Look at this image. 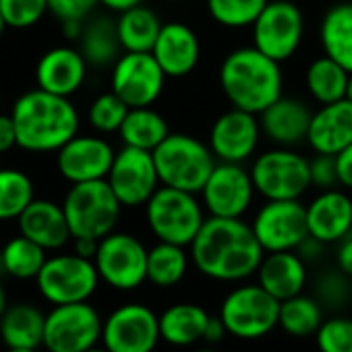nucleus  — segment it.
Here are the masks:
<instances>
[{"label":"nucleus","instance_id":"79ce46f5","mask_svg":"<svg viewBox=\"0 0 352 352\" xmlns=\"http://www.w3.org/2000/svg\"><path fill=\"white\" fill-rule=\"evenodd\" d=\"M315 340L319 352H352V319L342 315L323 319Z\"/></svg>","mask_w":352,"mask_h":352},{"label":"nucleus","instance_id":"3c124183","mask_svg":"<svg viewBox=\"0 0 352 352\" xmlns=\"http://www.w3.org/2000/svg\"><path fill=\"white\" fill-rule=\"evenodd\" d=\"M98 245H100V241H96V239H85V236L73 239V253H77L85 259H94L98 253Z\"/></svg>","mask_w":352,"mask_h":352},{"label":"nucleus","instance_id":"8fccbe9b","mask_svg":"<svg viewBox=\"0 0 352 352\" xmlns=\"http://www.w3.org/2000/svg\"><path fill=\"white\" fill-rule=\"evenodd\" d=\"M226 336H228V331H226V325L220 319V315H212V319L208 323V329H206V336H204V342L214 346V344H220Z\"/></svg>","mask_w":352,"mask_h":352},{"label":"nucleus","instance_id":"864d4df0","mask_svg":"<svg viewBox=\"0 0 352 352\" xmlns=\"http://www.w3.org/2000/svg\"><path fill=\"white\" fill-rule=\"evenodd\" d=\"M83 28H85V21H63L60 23V30L67 40H79L83 34Z\"/></svg>","mask_w":352,"mask_h":352},{"label":"nucleus","instance_id":"c9c22d12","mask_svg":"<svg viewBox=\"0 0 352 352\" xmlns=\"http://www.w3.org/2000/svg\"><path fill=\"white\" fill-rule=\"evenodd\" d=\"M321 323H323V307L315 296H307L300 292L280 302L278 327H282L286 333L294 338L315 336Z\"/></svg>","mask_w":352,"mask_h":352},{"label":"nucleus","instance_id":"58836bf2","mask_svg":"<svg viewBox=\"0 0 352 352\" xmlns=\"http://www.w3.org/2000/svg\"><path fill=\"white\" fill-rule=\"evenodd\" d=\"M129 106L124 100H120L112 89L98 96L89 110H87V120L94 126V131L102 133V135H110V133H118L126 114H129Z\"/></svg>","mask_w":352,"mask_h":352},{"label":"nucleus","instance_id":"e433bc0d","mask_svg":"<svg viewBox=\"0 0 352 352\" xmlns=\"http://www.w3.org/2000/svg\"><path fill=\"white\" fill-rule=\"evenodd\" d=\"M34 199V183L23 170L0 168V222L17 220Z\"/></svg>","mask_w":352,"mask_h":352},{"label":"nucleus","instance_id":"cd10ccee","mask_svg":"<svg viewBox=\"0 0 352 352\" xmlns=\"http://www.w3.org/2000/svg\"><path fill=\"white\" fill-rule=\"evenodd\" d=\"M46 315L32 302H15L0 317V340L7 348H40L44 346Z\"/></svg>","mask_w":352,"mask_h":352},{"label":"nucleus","instance_id":"f8f14e48","mask_svg":"<svg viewBox=\"0 0 352 352\" xmlns=\"http://www.w3.org/2000/svg\"><path fill=\"white\" fill-rule=\"evenodd\" d=\"M253 46L265 56L284 63L296 54L305 38V15L290 0H270L251 25Z\"/></svg>","mask_w":352,"mask_h":352},{"label":"nucleus","instance_id":"dca6fc26","mask_svg":"<svg viewBox=\"0 0 352 352\" xmlns=\"http://www.w3.org/2000/svg\"><path fill=\"white\" fill-rule=\"evenodd\" d=\"M199 195L208 216L243 218L251 210L257 191L249 168L243 164L218 162Z\"/></svg>","mask_w":352,"mask_h":352},{"label":"nucleus","instance_id":"37998d69","mask_svg":"<svg viewBox=\"0 0 352 352\" xmlns=\"http://www.w3.org/2000/svg\"><path fill=\"white\" fill-rule=\"evenodd\" d=\"M309 170H311V187H315L319 191L340 187L336 155L315 153V157L309 160Z\"/></svg>","mask_w":352,"mask_h":352},{"label":"nucleus","instance_id":"6e6552de","mask_svg":"<svg viewBox=\"0 0 352 352\" xmlns=\"http://www.w3.org/2000/svg\"><path fill=\"white\" fill-rule=\"evenodd\" d=\"M218 315L224 321L228 336L259 340L278 327L280 300L257 282L239 284L224 296Z\"/></svg>","mask_w":352,"mask_h":352},{"label":"nucleus","instance_id":"b1692460","mask_svg":"<svg viewBox=\"0 0 352 352\" xmlns=\"http://www.w3.org/2000/svg\"><path fill=\"white\" fill-rule=\"evenodd\" d=\"M19 234L32 239L46 251H58L73 241L63 204L50 199H34L17 218Z\"/></svg>","mask_w":352,"mask_h":352},{"label":"nucleus","instance_id":"4468645a","mask_svg":"<svg viewBox=\"0 0 352 352\" xmlns=\"http://www.w3.org/2000/svg\"><path fill=\"white\" fill-rule=\"evenodd\" d=\"M166 73L151 52H122L110 71V89L129 108L153 106L166 85Z\"/></svg>","mask_w":352,"mask_h":352},{"label":"nucleus","instance_id":"f03ea898","mask_svg":"<svg viewBox=\"0 0 352 352\" xmlns=\"http://www.w3.org/2000/svg\"><path fill=\"white\" fill-rule=\"evenodd\" d=\"M17 131V147L30 153L58 151L79 133V112L75 104L40 87L19 96L11 108Z\"/></svg>","mask_w":352,"mask_h":352},{"label":"nucleus","instance_id":"f3484780","mask_svg":"<svg viewBox=\"0 0 352 352\" xmlns=\"http://www.w3.org/2000/svg\"><path fill=\"white\" fill-rule=\"evenodd\" d=\"M251 228L265 253L296 251L309 236L307 206H302L300 199L265 201L257 210Z\"/></svg>","mask_w":352,"mask_h":352},{"label":"nucleus","instance_id":"7ed1b4c3","mask_svg":"<svg viewBox=\"0 0 352 352\" xmlns=\"http://www.w3.org/2000/svg\"><path fill=\"white\" fill-rule=\"evenodd\" d=\"M218 81L232 108L253 114H261L284 96L280 63L265 56L255 46L232 50L220 65Z\"/></svg>","mask_w":352,"mask_h":352},{"label":"nucleus","instance_id":"412c9836","mask_svg":"<svg viewBox=\"0 0 352 352\" xmlns=\"http://www.w3.org/2000/svg\"><path fill=\"white\" fill-rule=\"evenodd\" d=\"M87 60L79 48L56 46L44 52L36 65V85L44 91L71 98L87 79Z\"/></svg>","mask_w":352,"mask_h":352},{"label":"nucleus","instance_id":"f257e3e1","mask_svg":"<svg viewBox=\"0 0 352 352\" xmlns=\"http://www.w3.org/2000/svg\"><path fill=\"white\" fill-rule=\"evenodd\" d=\"M193 267L214 280L236 284L253 274L265 255L251 224L243 218L208 216L189 247Z\"/></svg>","mask_w":352,"mask_h":352},{"label":"nucleus","instance_id":"ea45409f","mask_svg":"<svg viewBox=\"0 0 352 352\" xmlns=\"http://www.w3.org/2000/svg\"><path fill=\"white\" fill-rule=\"evenodd\" d=\"M315 298L327 309L346 307L352 298V278L338 267L321 272L315 280Z\"/></svg>","mask_w":352,"mask_h":352},{"label":"nucleus","instance_id":"a211bd4d","mask_svg":"<svg viewBox=\"0 0 352 352\" xmlns=\"http://www.w3.org/2000/svg\"><path fill=\"white\" fill-rule=\"evenodd\" d=\"M261 135L259 114L230 108L214 120L208 145L218 162L245 164L255 155Z\"/></svg>","mask_w":352,"mask_h":352},{"label":"nucleus","instance_id":"c756f323","mask_svg":"<svg viewBox=\"0 0 352 352\" xmlns=\"http://www.w3.org/2000/svg\"><path fill=\"white\" fill-rule=\"evenodd\" d=\"M79 50L85 56L89 67L96 69H112V65L122 54V46L116 32V19L110 17H94L85 21L83 34L79 38Z\"/></svg>","mask_w":352,"mask_h":352},{"label":"nucleus","instance_id":"a878e982","mask_svg":"<svg viewBox=\"0 0 352 352\" xmlns=\"http://www.w3.org/2000/svg\"><path fill=\"white\" fill-rule=\"evenodd\" d=\"M255 276L257 284L282 302L305 290L309 282V265L296 251H276L263 255Z\"/></svg>","mask_w":352,"mask_h":352},{"label":"nucleus","instance_id":"603ef678","mask_svg":"<svg viewBox=\"0 0 352 352\" xmlns=\"http://www.w3.org/2000/svg\"><path fill=\"white\" fill-rule=\"evenodd\" d=\"M100 5L106 7L108 11H114V13H122L131 7H137V5H143V0H100Z\"/></svg>","mask_w":352,"mask_h":352},{"label":"nucleus","instance_id":"39448f33","mask_svg":"<svg viewBox=\"0 0 352 352\" xmlns=\"http://www.w3.org/2000/svg\"><path fill=\"white\" fill-rule=\"evenodd\" d=\"M206 208L197 193L162 185L145 204V220L151 234L162 243L191 247L206 222Z\"/></svg>","mask_w":352,"mask_h":352},{"label":"nucleus","instance_id":"e2e57ef3","mask_svg":"<svg viewBox=\"0 0 352 352\" xmlns=\"http://www.w3.org/2000/svg\"><path fill=\"white\" fill-rule=\"evenodd\" d=\"M0 168H3V166H0Z\"/></svg>","mask_w":352,"mask_h":352},{"label":"nucleus","instance_id":"49530a36","mask_svg":"<svg viewBox=\"0 0 352 352\" xmlns=\"http://www.w3.org/2000/svg\"><path fill=\"white\" fill-rule=\"evenodd\" d=\"M17 147V131L11 114H0V155Z\"/></svg>","mask_w":352,"mask_h":352},{"label":"nucleus","instance_id":"9b49d317","mask_svg":"<svg viewBox=\"0 0 352 352\" xmlns=\"http://www.w3.org/2000/svg\"><path fill=\"white\" fill-rule=\"evenodd\" d=\"M147 253L149 249L135 234L114 230L100 241L94 263L104 284L129 292L147 282Z\"/></svg>","mask_w":352,"mask_h":352},{"label":"nucleus","instance_id":"052dcab7","mask_svg":"<svg viewBox=\"0 0 352 352\" xmlns=\"http://www.w3.org/2000/svg\"><path fill=\"white\" fill-rule=\"evenodd\" d=\"M193 352H216V350H212V348H199V350H193Z\"/></svg>","mask_w":352,"mask_h":352},{"label":"nucleus","instance_id":"09e8293b","mask_svg":"<svg viewBox=\"0 0 352 352\" xmlns=\"http://www.w3.org/2000/svg\"><path fill=\"white\" fill-rule=\"evenodd\" d=\"M336 245V267L352 278V232Z\"/></svg>","mask_w":352,"mask_h":352},{"label":"nucleus","instance_id":"4d7b16f0","mask_svg":"<svg viewBox=\"0 0 352 352\" xmlns=\"http://www.w3.org/2000/svg\"><path fill=\"white\" fill-rule=\"evenodd\" d=\"M85 352H110V350L98 344V346H94V348H89V350H85Z\"/></svg>","mask_w":352,"mask_h":352},{"label":"nucleus","instance_id":"f704fd0d","mask_svg":"<svg viewBox=\"0 0 352 352\" xmlns=\"http://www.w3.org/2000/svg\"><path fill=\"white\" fill-rule=\"evenodd\" d=\"M44 247L19 234L5 243L0 251V267L15 280H36L48 259Z\"/></svg>","mask_w":352,"mask_h":352},{"label":"nucleus","instance_id":"bf43d9fd","mask_svg":"<svg viewBox=\"0 0 352 352\" xmlns=\"http://www.w3.org/2000/svg\"><path fill=\"white\" fill-rule=\"evenodd\" d=\"M350 102H352V73H350V83H348V96H346Z\"/></svg>","mask_w":352,"mask_h":352},{"label":"nucleus","instance_id":"6e6d98bb","mask_svg":"<svg viewBox=\"0 0 352 352\" xmlns=\"http://www.w3.org/2000/svg\"><path fill=\"white\" fill-rule=\"evenodd\" d=\"M7 352H38L36 348H7Z\"/></svg>","mask_w":352,"mask_h":352},{"label":"nucleus","instance_id":"680f3d73","mask_svg":"<svg viewBox=\"0 0 352 352\" xmlns=\"http://www.w3.org/2000/svg\"><path fill=\"white\" fill-rule=\"evenodd\" d=\"M168 3H183V0H168Z\"/></svg>","mask_w":352,"mask_h":352},{"label":"nucleus","instance_id":"a18cd8bd","mask_svg":"<svg viewBox=\"0 0 352 352\" xmlns=\"http://www.w3.org/2000/svg\"><path fill=\"white\" fill-rule=\"evenodd\" d=\"M336 166H338L340 187L352 191V143L336 155Z\"/></svg>","mask_w":352,"mask_h":352},{"label":"nucleus","instance_id":"4be33fe9","mask_svg":"<svg viewBox=\"0 0 352 352\" xmlns=\"http://www.w3.org/2000/svg\"><path fill=\"white\" fill-rule=\"evenodd\" d=\"M309 234L325 245L340 243L352 232V197L336 187L319 191L307 206Z\"/></svg>","mask_w":352,"mask_h":352},{"label":"nucleus","instance_id":"9d476101","mask_svg":"<svg viewBox=\"0 0 352 352\" xmlns=\"http://www.w3.org/2000/svg\"><path fill=\"white\" fill-rule=\"evenodd\" d=\"M102 327L104 319L89 300L54 305L46 313L44 348L48 352H85L102 344Z\"/></svg>","mask_w":352,"mask_h":352},{"label":"nucleus","instance_id":"20e7f679","mask_svg":"<svg viewBox=\"0 0 352 352\" xmlns=\"http://www.w3.org/2000/svg\"><path fill=\"white\" fill-rule=\"evenodd\" d=\"M151 153L162 185L197 195L218 164L210 145L187 133H170Z\"/></svg>","mask_w":352,"mask_h":352},{"label":"nucleus","instance_id":"c85d7f7f","mask_svg":"<svg viewBox=\"0 0 352 352\" xmlns=\"http://www.w3.org/2000/svg\"><path fill=\"white\" fill-rule=\"evenodd\" d=\"M323 54L352 73V3H338L327 9L319 25Z\"/></svg>","mask_w":352,"mask_h":352},{"label":"nucleus","instance_id":"6ab92c4d","mask_svg":"<svg viewBox=\"0 0 352 352\" xmlns=\"http://www.w3.org/2000/svg\"><path fill=\"white\" fill-rule=\"evenodd\" d=\"M116 149L100 135H75L56 151V168L71 183L104 181L112 168Z\"/></svg>","mask_w":352,"mask_h":352},{"label":"nucleus","instance_id":"393cba45","mask_svg":"<svg viewBox=\"0 0 352 352\" xmlns=\"http://www.w3.org/2000/svg\"><path fill=\"white\" fill-rule=\"evenodd\" d=\"M313 112L296 98L282 96L259 114L263 135L280 147H294L307 141Z\"/></svg>","mask_w":352,"mask_h":352},{"label":"nucleus","instance_id":"0eeeda50","mask_svg":"<svg viewBox=\"0 0 352 352\" xmlns=\"http://www.w3.org/2000/svg\"><path fill=\"white\" fill-rule=\"evenodd\" d=\"M249 172L257 195L265 201L300 199L311 189L309 160L292 147H274L259 153Z\"/></svg>","mask_w":352,"mask_h":352},{"label":"nucleus","instance_id":"5701e85b","mask_svg":"<svg viewBox=\"0 0 352 352\" xmlns=\"http://www.w3.org/2000/svg\"><path fill=\"white\" fill-rule=\"evenodd\" d=\"M307 143L315 153L338 155L352 143V102L348 98L323 104L311 116Z\"/></svg>","mask_w":352,"mask_h":352},{"label":"nucleus","instance_id":"473e14b6","mask_svg":"<svg viewBox=\"0 0 352 352\" xmlns=\"http://www.w3.org/2000/svg\"><path fill=\"white\" fill-rule=\"evenodd\" d=\"M350 73L329 56L315 58L305 73V85L309 96L319 104H331L348 96Z\"/></svg>","mask_w":352,"mask_h":352},{"label":"nucleus","instance_id":"c03bdc74","mask_svg":"<svg viewBox=\"0 0 352 352\" xmlns=\"http://www.w3.org/2000/svg\"><path fill=\"white\" fill-rule=\"evenodd\" d=\"M100 0H48V13L63 21H87Z\"/></svg>","mask_w":352,"mask_h":352},{"label":"nucleus","instance_id":"2eb2a0df","mask_svg":"<svg viewBox=\"0 0 352 352\" xmlns=\"http://www.w3.org/2000/svg\"><path fill=\"white\" fill-rule=\"evenodd\" d=\"M106 181L122 208H145L151 195L162 187L153 153L129 145L116 151Z\"/></svg>","mask_w":352,"mask_h":352},{"label":"nucleus","instance_id":"13d9d810","mask_svg":"<svg viewBox=\"0 0 352 352\" xmlns=\"http://www.w3.org/2000/svg\"><path fill=\"white\" fill-rule=\"evenodd\" d=\"M7 30V23H5V17H3V13H0V36H3V32Z\"/></svg>","mask_w":352,"mask_h":352},{"label":"nucleus","instance_id":"72a5a7b5","mask_svg":"<svg viewBox=\"0 0 352 352\" xmlns=\"http://www.w3.org/2000/svg\"><path fill=\"white\" fill-rule=\"evenodd\" d=\"M118 135L122 139V145L153 151L170 135V126L157 110H153L151 106H143L129 110Z\"/></svg>","mask_w":352,"mask_h":352},{"label":"nucleus","instance_id":"5fc2aeb1","mask_svg":"<svg viewBox=\"0 0 352 352\" xmlns=\"http://www.w3.org/2000/svg\"><path fill=\"white\" fill-rule=\"evenodd\" d=\"M7 307H9L7 305V290H5V284L0 282V317H3V313H5Z\"/></svg>","mask_w":352,"mask_h":352},{"label":"nucleus","instance_id":"de8ad7c7","mask_svg":"<svg viewBox=\"0 0 352 352\" xmlns=\"http://www.w3.org/2000/svg\"><path fill=\"white\" fill-rule=\"evenodd\" d=\"M296 253L300 255V259L309 265V263H315V261H319L321 257H323V253H325V243H321V241H317L315 236H307L298 247H296Z\"/></svg>","mask_w":352,"mask_h":352},{"label":"nucleus","instance_id":"bb28decb","mask_svg":"<svg viewBox=\"0 0 352 352\" xmlns=\"http://www.w3.org/2000/svg\"><path fill=\"white\" fill-rule=\"evenodd\" d=\"M212 315L197 302H176L160 313L162 342L174 348H189L204 340Z\"/></svg>","mask_w":352,"mask_h":352},{"label":"nucleus","instance_id":"2f4dec72","mask_svg":"<svg viewBox=\"0 0 352 352\" xmlns=\"http://www.w3.org/2000/svg\"><path fill=\"white\" fill-rule=\"evenodd\" d=\"M191 265L189 247L157 241L147 253V282L157 288H172L185 280Z\"/></svg>","mask_w":352,"mask_h":352},{"label":"nucleus","instance_id":"7c9ffc66","mask_svg":"<svg viewBox=\"0 0 352 352\" xmlns=\"http://www.w3.org/2000/svg\"><path fill=\"white\" fill-rule=\"evenodd\" d=\"M162 21L155 11H151L145 5L131 7L122 13H118L116 19V32L118 40L124 52H151L160 32Z\"/></svg>","mask_w":352,"mask_h":352},{"label":"nucleus","instance_id":"ddd939ff","mask_svg":"<svg viewBox=\"0 0 352 352\" xmlns=\"http://www.w3.org/2000/svg\"><path fill=\"white\" fill-rule=\"evenodd\" d=\"M160 342V315L143 302H124L104 319L102 346L110 352H155Z\"/></svg>","mask_w":352,"mask_h":352},{"label":"nucleus","instance_id":"1a4fd4ad","mask_svg":"<svg viewBox=\"0 0 352 352\" xmlns=\"http://www.w3.org/2000/svg\"><path fill=\"white\" fill-rule=\"evenodd\" d=\"M100 282L102 280L94 259H85L77 253H60L48 257L36 278L38 292L52 307L89 300L96 294Z\"/></svg>","mask_w":352,"mask_h":352},{"label":"nucleus","instance_id":"a19ab883","mask_svg":"<svg viewBox=\"0 0 352 352\" xmlns=\"http://www.w3.org/2000/svg\"><path fill=\"white\" fill-rule=\"evenodd\" d=\"M0 13L7 28L28 30L44 19L48 13V0H0Z\"/></svg>","mask_w":352,"mask_h":352},{"label":"nucleus","instance_id":"aec40b11","mask_svg":"<svg viewBox=\"0 0 352 352\" xmlns=\"http://www.w3.org/2000/svg\"><path fill=\"white\" fill-rule=\"evenodd\" d=\"M151 54L166 73V77L181 79L197 69L201 60V42L189 25L170 21L162 25Z\"/></svg>","mask_w":352,"mask_h":352},{"label":"nucleus","instance_id":"423d86ee","mask_svg":"<svg viewBox=\"0 0 352 352\" xmlns=\"http://www.w3.org/2000/svg\"><path fill=\"white\" fill-rule=\"evenodd\" d=\"M63 210L73 239L85 236L102 241L116 230L122 204L104 179L71 185L63 199Z\"/></svg>","mask_w":352,"mask_h":352},{"label":"nucleus","instance_id":"4c0bfd02","mask_svg":"<svg viewBox=\"0 0 352 352\" xmlns=\"http://www.w3.org/2000/svg\"><path fill=\"white\" fill-rule=\"evenodd\" d=\"M270 0H208L210 17L228 30L251 28Z\"/></svg>","mask_w":352,"mask_h":352}]
</instances>
